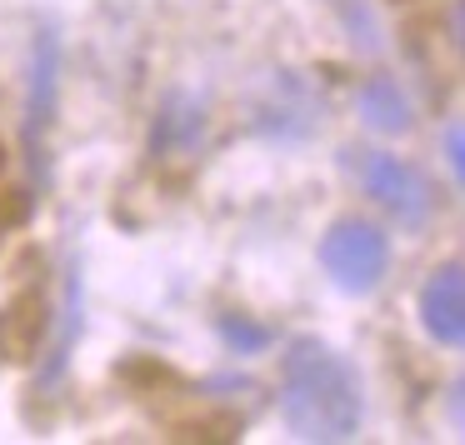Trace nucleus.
<instances>
[{
  "mask_svg": "<svg viewBox=\"0 0 465 445\" xmlns=\"http://www.w3.org/2000/svg\"><path fill=\"white\" fill-rule=\"evenodd\" d=\"M361 115H365V125H375V131H385V135H395V131L411 125V105H405L401 85L385 81V75L361 91Z\"/></svg>",
  "mask_w": 465,
  "mask_h": 445,
  "instance_id": "5",
  "label": "nucleus"
},
{
  "mask_svg": "<svg viewBox=\"0 0 465 445\" xmlns=\"http://www.w3.org/2000/svg\"><path fill=\"white\" fill-rule=\"evenodd\" d=\"M420 325L430 341L460 351L465 345V275L460 265H440L430 281L420 285Z\"/></svg>",
  "mask_w": 465,
  "mask_h": 445,
  "instance_id": "4",
  "label": "nucleus"
},
{
  "mask_svg": "<svg viewBox=\"0 0 465 445\" xmlns=\"http://www.w3.org/2000/svg\"><path fill=\"white\" fill-rule=\"evenodd\" d=\"M361 181L401 225H425V215H430V205H435L430 181H425L411 161H401V155H381V151L365 155Z\"/></svg>",
  "mask_w": 465,
  "mask_h": 445,
  "instance_id": "3",
  "label": "nucleus"
},
{
  "mask_svg": "<svg viewBox=\"0 0 465 445\" xmlns=\"http://www.w3.org/2000/svg\"><path fill=\"white\" fill-rule=\"evenodd\" d=\"M321 265L331 271V281L341 291L365 295L391 271V241L365 221H335L331 235L321 241Z\"/></svg>",
  "mask_w": 465,
  "mask_h": 445,
  "instance_id": "2",
  "label": "nucleus"
},
{
  "mask_svg": "<svg viewBox=\"0 0 465 445\" xmlns=\"http://www.w3.org/2000/svg\"><path fill=\"white\" fill-rule=\"evenodd\" d=\"M450 171L460 175V125H450Z\"/></svg>",
  "mask_w": 465,
  "mask_h": 445,
  "instance_id": "6",
  "label": "nucleus"
},
{
  "mask_svg": "<svg viewBox=\"0 0 465 445\" xmlns=\"http://www.w3.org/2000/svg\"><path fill=\"white\" fill-rule=\"evenodd\" d=\"M361 375L321 341H295L281 361V415L295 440H351L361 430Z\"/></svg>",
  "mask_w": 465,
  "mask_h": 445,
  "instance_id": "1",
  "label": "nucleus"
}]
</instances>
